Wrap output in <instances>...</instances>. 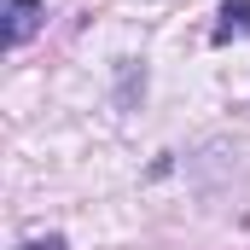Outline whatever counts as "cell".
<instances>
[{"label": "cell", "instance_id": "6da1fadb", "mask_svg": "<svg viewBox=\"0 0 250 250\" xmlns=\"http://www.w3.org/2000/svg\"><path fill=\"white\" fill-rule=\"evenodd\" d=\"M0 12H6V47H23L47 23V6L41 0H0Z\"/></svg>", "mask_w": 250, "mask_h": 250}, {"label": "cell", "instance_id": "3957f363", "mask_svg": "<svg viewBox=\"0 0 250 250\" xmlns=\"http://www.w3.org/2000/svg\"><path fill=\"white\" fill-rule=\"evenodd\" d=\"M18 250H64V239H59V233H47V239H23Z\"/></svg>", "mask_w": 250, "mask_h": 250}, {"label": "cell", "instance_id": "7a4b0ae2", "mask_svg": "<svg viewBox=\"0 0 250 250\" xmlns=\"http://www.w3.org/2000/svg\"><path fill=\"white\" fill-rule=\"evenodd\" d=\"M209 35H215L221 47H227V41H245L250 35V0H227V6L215 12V29H209Z\"/></svg>", "mask_w": 250, "mask_h": 250}]
</instances>
